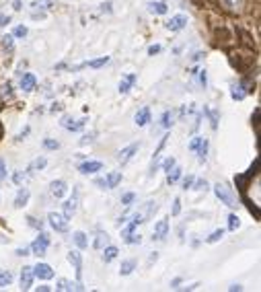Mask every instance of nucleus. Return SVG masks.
I'll return each instance as SVG.
<instances>
[{"label": "nucleus", "mask_w": 261, "mask_h": 292, "mask_svg": "<svg viewBox=\"0 0 261 292\" xmlns=\"http://www.w3.org/2000/svg\"><path fill=\"white\" fill-rule=\"evenodd\" d=\"M105 64H109V56H103V58H97V60H91V62L82 64V66H89V68H101V66H105Z\"/></svg>", "instance_id": "obj_29"}, {"label": "nucleus", "mask_w": 261, "mask_h": 292, "mask_svg": "<svg viewBox=\"0 0 261 292\" xmlns=\"http://www.w3.org/2000/svg\"><path fill=\"white\" fill-rule=\"evenodd\" d=\"M146 7H148V11L152 15H167V11H169L167 3H148Z\"/></svg>", "instance_id": "obj_21"}, {"label": "nucleus", "mask_w": 261, "mask_h": 292, "mask_svg": "<svg viewBox=\"0 0 261 292\" xmlns=\"http://www.w3.org/2000/svg\"><path fill=\"white\" fill-rule=\"evenodd\" d=\"M220 3H222V7H224L228 13H241L245 0H220Z\"/></svg>", "instance_id": "obj_16"}, {"label": "nucleus", "mask_w": 261, "mask_h": 292, "mask_svg": "<svg viewBox=\"0 0 261 292\" xmlns=\"http://www.w3.org/2000/svg\"><path fill=\"white\" fill-rule=\"evenodd\" d=\"M228 290H231V292H235V290H243V286H241V284H231V286H228Z\"/></svg>", "instance_id": "obj_57"}, {"label": "nucleus", "mask_w": 261, "mask_h": 292, "mask_svg": "<svg viewBox=\"0 0 261 292\" xmlns=\"http://www.w3.org/2000/svg\"><path fill=\"white\" fill-rule=\"evenodd\" d=\"M191 187L198 189V191H206V189H208V181H206V179H198V181L193 179V185H191Z\"/></svg>", "instance_id": "obj_40"}, {"label": "nucleus", "mask_w": 261, "mask_h": 292, "mask_svg": "<svg viewBox=\"0 0 261 292\" xmlns=\"http://www.w3.org/2000/svg\"><path fill=\"white\" fill-rule=\"evenodd\" d=\"M31 284H33V268L25 266V268L21 270V288H23V290H29Z\"/></svg>", "instance_id": "obj_11"}, {"label": "nucleus", "mask_w": 261, "mask_h": 292, "mask_svg": "<svg viewBox=\"0 0 261 292\" xmlns=\"http://www.w3.org/2000/svg\"><path fill=\"white\" fill-rule=\"evenodd\" d=\"M56 290H60V292L82 290V284H80V282H78V284H74V282H70V280H66V278H60V280L56 282Z\"/></svg>", "instance_id": "obj_10"}, {"label": "nucleus", "mask_w": 261, "mask_h": 292, "mask_svg": "<svg viewBox=\"0 0 261 292\" xmlns=\"http://www.w3.org/2000/svg\"><path fill=\"white\" fill-rule=\"evenodd\" d=\"M46 165H48V158H46V156H37V158L33 160V163L29 165V171H37V169H44Z\"/></svg>", "instance_id": "obj_31"}, {"label": "nucleus", "mask_w": 261, "mask_h": 292, "mask_svg": "<svg viewBox=\"0 0 261 292\" xmlns=\"http://www.w3.org/2000/svg\"><path fill=\"white\" fill-rule=\"evenodd\" d=\"M167 233H169V220H167V218H162V220H158L156 226H154V239H156V241L165 239Z\"/></svg>", "instance_id": "obj_13"}, {"label": "nucleus", "mask_w": 261, "mask_h": 292, "mask_svg": "<svg viewBox=\"0 0 261 292\" xmlns=\"http://www.w3.org/2000/svg\"><path fill=\"white\" fill-rule=\"evenodd\" d=\"M193 179H195L193 175H187V177L183 179V189H189V187L193 185Z\"/></svg>", "instance_id": "obj_49"}, {"label": "nucleus", "mask_w": 261, "mask_h": 292, "mask_svg": "<svg viewBox=\"0 0 261 292\" xmlns=\"http://www.w3.org/2000/svg\"><path fill=\"white\" fill-rule=\"evenodd\" d=\"M231 97H233V99H237V101H243L245 97H247V93L241 91V85H239V87H233V89H231Z\"/></svg>", "instance_id": "obj_33"}, {"label": "nucleus", "mask_w": 261, "mask_h": 292, "mask_svg": "<svg viewBox=\"0 0 261 292\" xmlns=\"http://www.w3.org/2000/svg\"><path fill=\"white\" fill-rule=\"evenodd\" d=\"M105 245H109V237H107V233H97V237H95V243H93V247L97 249V251H101Z\"/></svg>", "instance_id": "obj_24"}, {"label": "nucleus", "mask_w": 261, "mask_h": 292, "mask_svg": "<svg viewBox=\"0 0 261 292\" xmlns=\"http://www.w3.org/2000/svg\"><path fill=\"white\" fill-rule=\"evenodd\" d=\"M5 97H9V99L13 97V91H11V82H7V85H5Z\"/></svg>", "instance_id": "obj_54"}, {"label": "nucleus", "mask_w": 261, "mask_h": 292, "mask_svg": "<svg viewBox=\"0 0 261 292\" xmlns=\"http://www.w3.org/2000/svg\"><path fill=\"white\" fill-rule=\"evenodd\" d=\"M241 226V218L237 216V214H231L228 216V231H237Z\"/></svg>", "instance_id": "obj_32"}, {"label": "nucleus", "mask_w": 261, "mask_h": 292, "mask_svg": "<svg viewBox=\"0 0 261 292\" xmlns=\"http://www.w3.org/2000/svg\"><path fill=\"white\" fill-rule=\"evenodd\" d=\"M13 35H5L3 37V46H5V50H9V52H13Z\"/></svg>", "instance_id": "obj_43"}, {"label": "nucleus", "mask_w": 261, "mask_h": 292, "mask_svg": "<svg viewBox=\"0 0 261 292\" xmlns=\"http://www.w3.org/2000/svg\"><path fill=\"white\" fill-rule=\"evenodd\" d=\"M48 220H50L54 231H58V233H66L68 231V216H64L60 212H50Z\"/></svg>", "instance_id": "obj_3"}, {"label": "nucleus", "mask_w": 261, "mask_h": 292, "mask_svg": "<svg viewBox=\"0 0 261 292\" xmlns=\"http://www.w3.org/2000/svg\"><path fill=\"white\" fill-rule=\"evenodd\" d=\"M50 191H52L54 198H64V196H66V191H68V185H66V181L56 179V181L50 183Z\"/></svg>", "instance_id": "obj_7"}, {"label": "nucleus", "mask_w": 261, "mask_h": 292, "mask_svg": "<svg viewBox=\"0 0 261 292\" xmlns=\"http://www.w3.org/2000/svg\"><path fill=\"white\" fill-rule=\"evenodd\" d=\"M200 142H202V136H195V138L189 142V150H195V148L200 146Z\"/></svg>", "instance_id": "obj_48"}, {"label": "nucleus", "mask_w": 261, "mask_h": 292, "mask_svg": "<svg viewBox=\"0 0 261 292\" xmlns=\"http://www.w3.org/2000/svg\"><path fill=\"white\" fill-rule=\"evenodd\" d=\"M15 255H19V257H23V255H31V249H29V247H19V249L15 251Z\"/></svg>", "instance_id": "obj_50"}, {"label": "nucleus", "mask_w": 261, "mask_h": 292, "mask_svg": "<svg viewBox=\"0 0 261 292\" xmlns=\"http://www.w3.org/2000/svg\"><path fill=\"white\" fill-rule=\"evenodd\" d=\"M31 7H33V9H41V11H46V9H50V7H52V0H33V3H31Z\"/></svg>", "instance_id": "obj_37"}, {"label": "nucleus", "mask_w": 261, "mask_h": 292, "mask_svg": "<svg viewBox=\"0 0 261 292\" xmlns=\"http://www.w3.org/2000/svg\"><path fill=\"white\" fill-rule=\"evenodd\" d=\"M206 111H208V109H206ZM208 113H210V121H212V128L216 130V128H218V113H216V111H208Z\"/></svg>", "instance_id": "obj_47"}, {"label": "nucleus", "mask_w": 261, "mask_h": 292, "mask_svg": "<svg viewBox=\"0 0 261 292\" xmlns=\"http://www.w3.org/2000/svg\"><path fill=\"white\" fill-rule=\"evenodd\" d=\"M27 35V27L25 25H19V27H15V31H13V37H19V39H23Z\"/></svg>", "instance_id": "obj_41"}, {"label": "nucleus", "mask_w": 261, "mask_h": 292, "mask_svg": "<svg viewBox=\"0 0 261 292\" xmlns=\"http://www.w3.org/2000/svg\"><path fill=\"white\" fill-rule=\"evenodd\" d=\"M123 239H125V243H127V245H138V243L142 241V237H140V235H136L134 231L129 233V235H125Z\"/></svg>", "instance_id": "obj_38"}, {"label": "nucleus", "mask_w": 261, "mask_h": 292, "mask_svg": "<svg viewBox=\"0 0 261 292\" xmlns=\"http://www.w3.org/2000/svg\"><path fill=\"white\" fill-rule=\"evenodd\" d=\"M134 200H136V193H134V191H127V193H123L121 204H123V206H132V204H134Z\"/></svg>", "instance_id": "obj_39"}, {"label": "nucleus", "mask_w": 261, "mask_h": 292, "mask_svg": "<svg viewBox=\"0 0 261 292\" xmlns=\"http://www.w3.org/2000/svg\"><path fill=\"white\" fill-rule=\"evenodd\" d=\"M173 123H175V111H165V113H162V117H160V126L162 128L169 130Z\"/></svg>", "instance_id": "obj_27"}, {"label": "nucleus", "mask_w": 261, "mask_h": 292, "mask_svg": "<svg viewBox=\"0 0 261 292\" xmlns=\"http://www.w3.org/2000/svg\"><path fill=\"white\" fill-rule=\"evenodd\" d=\"M160 50H162V48L154 44V46H150V48H148V54H150V56H154V54H160Z\"/></svg>", "instance_id": "obj_52"}, {"label": "nucleus", "mask_w": 261, "mask_h": 292, "mask_svg": "<svg viewBox=\"0 0 261 292\" xmlns=\"http://www.w3.org/2000/svg\"><path fill=\"white\" fill-rule=\"evenodd\" d=\"M11 282H13V274H11V272H3V270H0V288L9 286Z\"/></svg>", "instance_id": "obj_34"}, {"label": "nucleus", "mask_w": 261, "mask_h": 292, "mask_svg": "<svg viewBox=\"0 0 261 292\" xmlns=\"http://www.w3.org/2000/svg\"><path fill=\"white\" fill-rule=\"evenodd\" d=\"M179 177H181V169H179V167H173V169L167 173V183L173 185V183L179 181Z\"/></svg>", "instance_id": "obj_30"}, {"label": "nucleus", "mask_w": 261, "mask_h": 292, "mask_svg": "<svg viewBox=\"0 0 261 292\" xmlns=\"http://www.w3.org/2000/svg\"><path fill=\"white\" fill-rule=\"evenodd\" d=\"M48 247H50V237L46 233H41L33 243H31L29 249H31V253H33V255H46Z\"/></svg>", "instance_id": "obj_4"}, {"label": "nucleus", "mask_w": 261, "mask_h": 292, "mask_svg": "<svg viewBox=\"0 0 261 292\" xmlns=\"http://www.w3.org/2000/svg\"><path fill=\"white\" fill-rule=\"evenodd\" d=\"M29 198H31L29 189H27V187H21L19 193H17V198H15V208H23V206H27Z\"/></svg>", "instance_id": "obj_18"}, {"label": "nucleus", "mask_w": 261, "mask_h": 292, "mask_svg": "<svg viewBox=\"0 0 261 292\" xmlns=\"http://www.w3.org/2000/svg\"><path fill=\"white\" fill-rule=\"evenodd\" d=\"M44 146H46L48 150H58V148H60V142H58V140H52V138H46V140H44Z\"/></svg>", "instance_id": "obj_42"}, {"label": "nucleus", "mask_w": 261, "mask_h": 292, "mask_svg": "<svg viewBox=\"0 0 261 292\" xmlns=\"http://www.w3.org/2000/svg\"><path fill=\"white\" fill-rule=\"evenodd\" d=\"M138 148H140V144H129V146H125L123 150H119V154H117V160H119V163L121 165H125L127 163V160H132V156L138 152Z\"/></svg>", "instance_id": "obj_6"}, {"label": "nucleus", "mask_w": 261, "mask_h": 292, "mask_svg": "<svg viewBox=\"0 0 261 292\" xmlns=\"http://www.w3.org/2000/svg\"><path fill=\"white\" fill-rule=\"evenodd\" d=\"M5 179H7V163L0 158V181H5Z\"/></svg>", "instance_id": "obj_45"}, {"label": "nucleus", "mask_w": 261, "mask_h": 292, "mask_svg": "<svg viewBox=\"0 0 261 292\" xmlns=\"http://www.w3.org/2000/svg\"><path fill=\"white\" fill-rule=\"evenodd\" d=\"M95 183L99 185L101 189H107V183H105V179H95Z\"/></svg>", "instance_id": "obj_55"}, {"label": "nucleus", "mask_w": 261, "mask_h": 292, "mask_svg": "<svg viewBox=\"0 0 261 292\" xmlns=\"http://www.w3.org/2000/svg\"><path fill=\"white\" fill-rule=\"evenodd\" d=\"M101 251H103V262H105V264H111L113 259L119 255V249H117V247H113V245H105Z\"/></svg>", "instance_id": "obj_19"}, {"label": "nucleus", "mask_w": 261, "mask_h": 292, "mask_svg": "<svg viewBox=\"0 0 261 292\" xmlns=\"http://www.w3.org/2000/svg\"><path fill=\"white\" fill-rule=\"evenodd\" d=\"M101 169H103L101 160H86V163H82V165L78 167V171H80L82 175H91V173H97V171H101Z\"/></svg>", "instance_id": "obj_9"}, {"label": "nucleus", "mask_w": 261, "mask_h": 292, "mask_svg": "<svg viewBox=\"0 0 261 292\" xmlns=\"http://www.w3.org/2000/svg\"><path fill=\"white\" fill-rule=\"evenodd\" d=\"M84 121H86V119L72 121V117L64 115V117H62V121H60V126H62V128H66V130H72V132H78V130H82V128H84Z\"/></svg>", "instance_id": "obj_12"}, {"label": "nucleus", "mask_w": 261, "mask_h": 292, "mask_svg": "<svg viewBox=\"0 0 261 292\" xmlns=\"http://www.w3.org/2000/svg\"><path fill=\"white\" fill-rule=\"evenodd\" d=\"M179 212H181V200H179V198H175V202H173V210H171V214H173V216H177Z\"/></svg>", "instance_id": "obj_46"}, {"label": "nucleus", "mask_w": 261, "mask_h": 292, "mask_svg": "<svg viewBox=\"0 0 261 292\" xmlns=\"http://www.w3.org/2000/svg\"><path fill=\"white\" fill-rule=\"evenodd\" d=\"M72 239H74V243H76L78 249H86V247H89V239H86V235H84L82 231H76V233L72 235Z\"/></svg>", "instance_id": "obj_25"}, {"label": "nucleus", "mask_w": 261, "mask_h": 292, "mask_svg": "<svg viewBox=\"0 0 261 292\" xmlns=\"http://www.w3.org/2000/svg\"><path fill=\"white\" fill-rule=\"evenodd\" d=\"M35 76L31 74V72H27V74H23V78H21V89H23V93H31L35 89Z\"/></svg>", "instance_id": "obj_17"}, {"label": "nucleus", "mask_w": 261, "mask_h": 292, "mask_svg": "<svg viewBox=\"0 0 261 292\" xmlns=\"http://www.w3.org/2000/svg\"><path fill=\"white\" fill-rule=\"evenodd\" d=\"M109 7H111V5H109V3H107V5H101V11H107V13H109V11H111V9H109Z\"/></svg>", "instance_id": "obj_61"}, {"label": "nucleus", "mask_w": 261, "mask_h": 292, "mask_svg": "<svg viewBox=\"0 0 261 292\" xmlns=\"http://www.w3.org/2000/svg\"><path fill=\"white\" fill-rule=\"evenodd\" d=\"M134 121H136V126H146L148 121H150V109L148 107H142L140 111H136V115H134Z\"/></svg>", "instance_id": "obj_20"}, {"label": "nucleus", "mask_w": 261, "mask_h": 292, "mask_svg": "<svg viewBox=\"0 0 261 292\" xmlns=\"http://www.w3.org/2000/svg\"><path fill=\"white\" fill-rule=\"evenodd\" d=\"M208 146H210L208 138H202L200 146L195 148V150H198V160H200V163H206V158H208Z\"/></svg>", "instance_id": "obj_22"}, {"label": "nucleus", "mask_w": 261, "mask_h": 292, "mask_svg": "<svg viewBox=\"0 0 261 292\" xmlns=\"http://www.w3.org/2000/svg\"><path fill=\"white\" fill-rule=\"evenodd\" d=\"M156 259H158V253H152V255H150V259H148V264H152V262H156Z\"/></svg>", "instance_id": "obj_60"}, {"label": "nucleus", "mask_w": 261, "mask_h": 292, "mask_svg": "<svg viewBox=\"0 0 261 292\" xmlns=\"http://www.w3.org/2000/svg\"><path fill=\"white\" fill-rule=\"evenodd\" d=\"M136 82V74H129V76H125L121 82H119V93L121 95H125V93H129V89H132V85Z\"/></svg>", "instance_id": "obj_23"}, {"label": "nucleus", "mask_w": 261, "mask_h": 292, "mask_svg": "<svg viewBox=\"0 0 261 292\" xmlns=\"http://www.w3.org/2000/svg\"><path fill=\"white\" fill-rule=\"evenodd\" d=\"M214 193H216V198H218L222 204H226L228 208H237V198L233 196L231 187H226L224 183H216V185H214Z\"/></svg>", "instance_id": "obj_2"}, {"label": "nucleus", "mask_w": 261, "mask_h": 292, "mask_svg": "<svg viewBox=\"0 0 261 292\" xmlns=\"http://www.w3.org/2000/svg\"><path fill=\"white\" fill-rule=\"evenodd\" d=\"M173 167H175V158H173V156H169V158L165 160V163H162V169H165V171L169 173V171H171Z\"/></svg>", "instance_id": "obj_44"}, {"label": "nucleus", "mask_w": 261, "mask_h": 292, "mask_svg": "<svg viewBox=\"0 0 261 292\" xmlns=\"http://www.w3.org/2000/svg\"><path fill=\"white\" fill-rule=\"evenodd\" d=\"M13 9H15V11H21V9H23V3H21V0H15V3H13Z\"/></svg>", "instance_id": "obj_56"}, {"label": "nucleus", "mask_w": 261, "mask_h": 292, "mask_svg": "<svg viewBox=\"0 0 261 292\" xmlns=\"http://www.w3.org/2000/svg\"><path fill=\"white\" fill-rule=\"evenodd\" d=\"M11 23V17L9 15H0V27H7Z\"/></svg>", "instance_id": "obj_51"}, {"label": "nucleus", "mask_w": 261, "mask_h": 292, "mask_svg": "<svg viewBox=\"0 0 261 292\" xmlns=\"http://www.w3.org/2000/svg\"><path fill=\"white\" fill-rule=\"evenodd\" d=\"M60 109H62V105H60V103H56V105L52 107V111H60Z\"/></svg>", "instance_id": "obj_62"}, {"label": "nucleus", "mask_w": 261, "mask_h": 292, "mask_svg": "<svg viewBox=\"0 0 261 292\" xmlns=\"http://www.w3.org/2000/svg\"><path fill=\"white\" fill-rule=\"evenodd\" d=\"M68 262L74 266L76 276H78V280H80V276H82V257H80V253H78V251H70V253H68Z\"/></svg>", "instance_id": "obj_15"}, {"label": "nucleus", "mask_w": 261, "mask_h": 292, "mask_svg": "<svg viewBox=\"0 0 261 292\" xmlns=\"http://www.w3.org/2000/svg\"><path fill=\"white\" fill-rule=\"evenodd\" d=\"M93 136H95V134H89V136H84V138L80 140V144H86V142H93Z\"/></svg>", "instance_id": "obj_58"}, {"label": "nucleus", "mask_w": 261, "mask_h": 292, "mask_svg": "<svg viewBox=\"0 0 261 292\" xmlns=\"http://www.w3.org/2000/svg\"><path fill=\"white\" fill-rule=\"evenodd\" d=\"M27 224L31 226V229H37V231H41V229H44V222H41V220H37L35 216H27Z\"/></svg>", "instance_id": "obj_35"}, {"label": "nucleus", "mask_w": 261, "mask_h": 292, "mask_svg": "<svg viewBox=\"0 0 261 292\" xmlns=\"http://www.w3.org/2000/svg\"><path fill=\"white\" fill-rule=\"evenodd\" d=\"M21 181H23V175L17 171V173H15V183H21Z\"/></svg>", "instance_id": "obj_59"}, {"label": "nucleus", "mask_w": 261, "mask_h": 292, "mask_svg": "<svg viewBox=\"0 0 261 292\" xmlns=\"http://www.w3.org/2000/svg\"><path fill=\"white\" fill-rule=\"evenodd\" d=\"M76 208H78V189H74L72 198H68L66 202H64V216L72 218V216H74V212H76Z\"/></svg>", "instance_id": "obj_5"}, {"label": "nucleus", "mask_w": 261, "mask_h": 292, "mask_svg": "<svg viewBox=\"0 0 261 292\" xmlns=\"http://www.w3.org/2000/svg\"><path fill=\"white\" fill-rule=\"evenodd\" d=\"M185 25H187V17H185V15H175V17H171V21L167 23V29H169V31H181Z\"/></svg>", "instance_id": "obj_14"}, {"label": "nucleus", "mask_w": 261, "mask_h": 292, "mask_svg": "<svg viewBox=\"0 0 261 292\" xmlns=\"http://www.w3.org/2000/svg\"><path fill=\"white\" fill-rule=\"evenodd\" d=\"M222 237H224V231H222V229H218V231H214L210 237H206V243H210V245H212V243H218Z\"/></svg>", "instance_id": "obj_36"}, {"label": "nucleus", "mask_w": 261, "mask_h": 292, "mask_svg": "<svg viewBox=\"0 0 261 292\" xmlns=\"http://www.w3.org/2000/svg\"><path fill=\"white\" fill-rule=\"evenodd\" d=\"M200 72V85L202 87H206L208 85V78H206V70H198Z\"/></svg>", "instance_id": "obj_53"}, {"label": "nucleus", "mask_w": 261, "mask_h": 292, "mask_svg": "<svg viewBox=\"0 0 261 292\" xmlns=\"http://www.w3.org/2000/svg\"><path fill=\"white\" fill-rule=\"evenodd\" d=\"M121 181V173L119 171H113V173H109L107 175V179H105V183H107V189H113V187H117V183Z\"/></svg>", "instance_id": "obj_28"}, {"label": "nucleus", "mask_w": 261, "mask_h": 292, "mask_svg": "<svg viewBox=\"0 0 261 292\" xmlns=\"http://www.w3.org/2000/svg\"><path fill=\"white\" fill-rule=\"evenodd\" d=\"M158 210V204L156 202H146L138 212H134L132 214V222H129V224H132V226H138V224H144L146 220H150L152 216H154V212Z\"/></svg>", "instance_id": "obj_1"}, {"label": "nucleus", "mask_w": 261, "mask_h": 292, "mask_svg": "<svg viewBox=\"0 0 261 292\" xmlns=\"http://www.w3.org/2000/svg\"><path fill=\"white\" fill-rule=\"evenodd\" d=\"M33 278H39V280H52L54 278V270L48 266V264H37L33 268Z\"/></svg>", "instance_id": "obj_8"}, {"label": "nucleus", "mask_w": 261, "mask_h": 292, "mask_svg": "<svg viewBox=\"0 0 261 292\" xmlns=\"http://www.w3.org/2000/svg\"><path fill=\"white\" fill-rule=\"evenodd\" d=\"M134 268H136V262H134V259H125V262H121L119 274H121V276H129V274L134 272Z\"/></svg>", "instance_id": "obj_26"}]
</instances>
